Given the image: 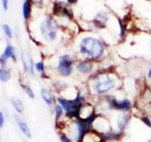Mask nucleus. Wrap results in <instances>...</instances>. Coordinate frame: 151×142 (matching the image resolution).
Returning <instances> with one entry per match:
<instances>
[{
  "instance_id": "1",
  "label": "nucleus",
  "mask_w": 151,
  "mask_h": 142,
  "mask_svg": "<svg viewBox=\"0 0 151 142\" xmlns=\"http://www.w3.org/2000/svg\"><path fill=\"white\" fill-rule=\"evenodd\" d=\"M80 52L88 56V60L100 58L104 51V45L100 40L92 37L84 38L80 43Z\"/></svg>"
},
{
  "instance_id": "2",
  "label": "nucleus",
  "mask_w": 151,
  "mask_h": 142,
  "mask_svg": "<svg viewBox=\"0 0 151 142\" xmlns=\"http://www.w3.org/2000/svg\"><path fill=\"white\" fill-rule=\"evenodd\" d=\"M94 89L98 94H103L110 91L116 85L115 80L106 74H98L94 78Z\"/></svg>"
},
{
  "instance_id": "3",
  "label": "nucleus",
  "mask_w": 151,
  "mask_h": 142,
  "mask_svg": "<svg viewBox=\"0 0 151 142\" xmlns=\"http://www.w3.org/2000/svg\"><path fill=\"white\" fill-rule=\"evenodd\" d=\"M42 34L43 37L48 42L53 41L55 40L58 32V27L55 19L52 17H47L44 20L40 27Z\"/></svg>"
},
{
  "instance_id": "4",
  "label": "nucleus",
  "mask_w": 151,
  "mask_h": 142,
  "mask_svg": "<svg viewBox=\"0 0 151 142\" xmlns=\"http://www.w3.org/2000/svg\"><path fill=\"white\" fill-rule=\"evenodd\" d=\"M83 100V97L81 95L79 92L77 93V96H76V98L75 99L70 100V101L58 98V101L59 102L60 105L67 112L71 111V110H73L81 109L82 108V104H83V102H82Z\"/></svg>"
},
{
  "instance_id": "5",
  "label": "nucleus",
  "mask_w": 151,
  "mask_h": 142,
  "mask_svg": "<svg viewBox=\"0 0 151 142\" xmlns=\"http://www.w3.org/2000/svg\"><path fill=\"white\" fill-rule=\"evenodd\" d=\"M75 61L73 57L66 55L61 56L59 60V64L58 66V70L59 74L63 76H69L71 74L73 70L72 64Z\"/></svg>"
},
{
  "instance_id": "6",
  "label": "nucleus",
  "mask_w": 151,
  "mask_h": 142,
  "mask_svg": "<svg viewBox=\"0 0 151 142\" xmlns=\"http://www.w3.org/2000/svg\"><path fill=\"white\" fill-rule=\"evenodd\" d=\"M109 105L111 109L119 110L128 111L131 109V103L129 100H122V101H117L116 99H112L109 101Z\"/></svg>"
},
{
  "instance_id": "7",
  "label": "nucleus",
  "mask_w": 151,
  "mask_h": 142,
  "mask_svg": "<svg viewBox=\"0 0 151 142\" xmlns=\"http://www.w3.org/2000/svg\"><path fill=\"white\" fill-rule=\"evenodd\" d=\"M21 61H22L24 69L29 72L31 75L34 76V71H33V60L29 56L27 52H22L21 53Z\"/></svg>"
},
{
  "instance_id": "8",
  "label": "nucleus",
  "mask_w": 151,
  "mask_h": 142,
  "mask_svg": "<svg viewBox=\"0 0 151 142\" xmlns=\"http://www.w3.org/2000/svg\"><path fill=\"white\" fill-rule=\"evenodd\" d=\"M11 58L14 61L16 60L15 52H14V47H12L10 45H8L7 47L5 48V51L3 52L2 55L1 56V63L2 64H5L6 63V59Z\"/></svg>"
},
{
  "instance_id": "9",
  "label": "nucleus",
  "mask_w": 151,
  "mask_h": 142,
  "mask_svg": "<svg viewBox=\"0 0 151 142\" xmlns=\"http://www.w3.org/2000/svg\"><path fill=\"white\" fill-rule=\"evenodd\" d=\"M14 119H15L16 123H17V124L18 125L19 128H20V129L21 130V132H22L24 135H26L27 137L30 138H31L30 129H29L27 124L25 122L23 121V120H21V119H20V117H19L18 116H17V115L14 116Z\"/></svg>"
},
{
  "instance_id": "10",
  "label": "nucleus",
  "mask_w": 151,
  "mask_h": 142,
  "mask_svg": "<svg viewBox=\"0 0 151 142\" xmlns=\"http://www.w3.org/2000/svg\"><path fill=\"white\" fill-rule=\"evenodd\" d=\"M77 69L82 74H88L92 70V64L88 61H82L78 63Z\"/></svg>"
},
{
  "instance_id": "11",
  "label": "nucleus",
  "mask_w": 151,
  "mask_h": 142,
  "mask_svg": "<svg viewBox=\"0 0 151 142\" xmlns=\"http://www.w3.org/2000/svg\"><path fill=\"white\" fill-rule=\"evenodd\" d=\"M129 121V116L128 114H120L117 119V125L121 131L125 129V126Z\"/></svg>"
},
{
  "instance_id": "12",
  "label": "nucleus",
  "mask_w": 151,
  "mask_h": 142,
  "mask_svg": "<svg viewBox=\"0 0 151 142\" xmlns=\"http://www.w3.org/2000/svg\"><path fill=\"white\" fill-rule=\"evenodd\" d=\"M122 136V132L116 133L113 132H106V133L102 134L101 137L104 141H113L118 140Z\"/></svg>"
},
{
  "instance_id": "13",
  "label": "nucleus",
  "mask_w": 151,
  "mask_h": 142,
  "mask_svg": "<svg viewBox=\"0 0 151 142\" xmlns=\"http://www.w3.org/2000/svg\"><path fill=\"white\" fill-rule=\"evenodd\" d=\"M11 102H12V105L14 107V109L16 110V111L18 112V113H21L24 111V105H23V103L21 100L19 98H16V97H12L11 98Z\"/></svg>"
},
{
  "instance_id": "14",
  "label": "nucleus",
  "mask_w": 151,
  "mask_h": 142,
  "mask_svg": "<svg viewBox=\"0 0 151 142\" xmlns=\"http://www.w3.org/2000/svg\"><path fill=\"white\" fill-rule=\"evenodd\" d=\"M41 94L43 100L47 105H52V102H53V97H52V94H51L49 90L45 89V88H42L41 90Z\"/></svg>"
},
{
  "instance_id": "15",
  "label": "nucleus",
  "mask_w": 151,
  "mask_h": 142,
  "mask_svg": "<svg viewBox=\"0 0 151 142\" xmlns=\"http://www.w3.org/2000/svg\"><path fill=\"white\" fill-rule=\"evenodd\" d=\"M31 14V4L29 1H25L23 5V14L25 20H28Z\"/></svg>"
},
{
  "instance_id": "16",
  "label": "nucleus",
  "mask_w": 151,
  "mask_h": 142,
  "mask_svg": "<svg viewBox=\"0 0 151 142\" xmlns=\"http://www.w3.org/2000/svg\"><path fill=\"white\" fill-rule=\"evenodd\" d=\"M0 78L2 82H7L11 78V74L9 70L5 68H1L0 70Z\"/></svg>"
},
{
  "instance_id": "17",
  "label": "nucleus",
  "mask_w": 151,
  "mask_h": 142,
  "mask_svg": "<svg viewBox=\"0 0 151 142\" xmlns=\"http://www.w3.org/2000/svg\"><path fill=\"white\" fill-rule=\"evenodd\" d=\"M94 19H96L98 21L105 24V23L106 22V21H107V19H108V14H107V13H106V12H103V11H102V12H100L99 13L97 14L96 17Z\"/></svg>"
},
{
  "instance_id": "18",
  "label": "nucleus",
  "mask_w": 151,
  "mask_h": 142,
  "mask_svg": "<svg viewBox=\"0 0 151 142\" xmlns=\"http://www.w3.org/2000/svg\"><path fill=\"white\" fill-rule=\"evenodd\" d=\"M55 120L56 121L58 120V119L61 117V115L63 114V107L60 105H55Z\"/></svg>"
},
{
  "instance_id": "19",
  "label": "nucleus",
  "mask_w": 151,
  "mask_h": 142,
  "mask_svg": "<svg viewBox=\"0 0 151 142\" xmlns=\"http://www.w3.org/2000/svg\"><path fill=\"white\" fill-rule=\"evenodd\" d=\"M2 29H3L4 33L6 35L8 38H12V30H11L10 27H9L8 24H3L2 25Z\"/></svg>"
},
{
  "instance_id": "20",
  "label": "nucleus",
  "mask_w": 151,
  "mask_h": 142,
  "mask_svg": "<svg viewBox=\"0 0 151 142\" xmlns=\"http://www.w3.org/2000/svg\"><path fill=\"white\" fill-rule=\"evenodd\" d=\"M119 25H120L121 28V36L123 37L125 34V30H126V24L120 19H119Z\"/></svg>"
},
{
  "instance_id": "21",
  "label": "nucleus",
  "mask_w": 151,
  "mask_h": 142,
  "mask_svg": "<svg viewBox=\"0 0 151 142\" xmlns=\"http://www.w3.org/2000/svg\"><path fill=\"white\" fill-rule=\"evenodd\" d=\"M24 91H25V92H26V94L29 96V98H34V97H35L34 93H33V90L30 89V87H29V86H24Z\"/></svg>"
},
{
  "instance_id": "22",
  "label": "nucleus",
  "mask_w": 151,
  "mask_h": 142,
  "mask_svg": "<svg viewBox=\"0 0 151 142\" xmlns=\"http://www.w3.org/2000/svg\"><path fill=\"white\" fill-rule=\"evenodd\" d=\"M35 67H36V70L40 72H44V64H43L42 62H38L35 64Z\"/></svg>"
},
{
  "instance_id": "23",
  "label": "nucleus",
  "mask_w": 151,
  "mask_h": 142,
  "mask_svg": "<svg viewBox=\"0 0 151 142\" xmlns=\"http://www.w3.org/2000/svg\"><path fill=\"white\" fill-rule=\"evenodd\" d=\"M93 22H94V24L98 28H104L105 27H106L105 24L98 21V20H96V19H94V20H93Z\"/></svg>"
},
{
  "instance_id": "24",
  "label": "nucleus",
  "mask_w": 151,
  "mask_h": 142,
  "mask_svg": "<svg viewBox=\"0 0 151 142\" xmlns=\"http://www.w3.org/2000/svg\"><path fill=\"white\" fill-rule=\"evenodd\" d=\"M141 120L144 122V123H145V125H147V126H149L150 128H151V121L150 120V119L148 118V117H141Z\"/></svg>"
},
{
  "instance_id": "25",
  "label": "nucleus",
  "mask_w": 151,
  "mask_h": 142,
  "mask_svg": "<svg viewBox=\"0 0 151 142\" xmlns=\"http://www.w3.org/2000/svg\"><path fill=\"white\" fill-rule=\"evenodd\" d=\"M60 141H61V142H73L70 139L68 138L64 135H62L61 136H60Z\"/></svg>"
},
{
  "instance_id": "26",
  "label": "nucleus",
  "mask_w": 151,
  "mask_h": 142,
  "mask_svg": "<svg viewBox=\"0 0 151 142\" xmlns=\"http://www.w3.org/2000/svg\"><path fill=\"white\" fill-rule=\"evenodd\" d=\"M1 3H2V7H3L4 10L7 11L8 10V3H9V2H8L7 0H3V1H1Z\"/></svg>"
},
{
  "instance_id": "27",
  "label": "nucleus",
  "mask_w": 151,
  "mask_h": 142,
  "mask_svg": "<svg viewBox=\"0 0 151 142\" xmlns=\"http://www.w3.org/2000/svg\"><path fill=\"white\" fill-rule=\"evenodd\" d=\"M3 124H4L3 113H2V112H0V127H1V128L3 127Z\"/></svg>"
},
{
  "instance_id": "28",
  "label": "nucleus",
  "mask_w": 151,
  "mask_h": 142,
  "mask_svg": "<svg viewBox=\"0 0 151 142\" xmlns=\"http://www.w3.org/2000/svg\"><path fill=\"white\" fill-rule=\"evenodd\" d=\"M148 77H149V78H151V68L150 69L149 72H148Z\"/></svg>"
},
{
  "instance_id": "29",
  "label": "nucleus",
  "mask_w": 151,
  "mask_h": 142,
  "mask_svg": "<svg viewBox=\"0 0 151 142\" xmlns=\"http://www.w3.org/2000/svg\"><path fill=\"white\" fill-rule=\"evenodd\" d=\"M149 142H151V140H150V141H149Z\"/></svg>"
}]
</instances>
